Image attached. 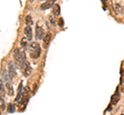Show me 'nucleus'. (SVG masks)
<instances>
[{
  "instance_id": "nucleus-1",
  "label": "nucleus",
  "mask_w": 124,
  "mask_h": 115,
  "mask_svg": "<svg viewBox=\"0 0 124 115\" xmlns=\"http://www.w3.org/2000/svg\"><path fill=\"white\" fill-rule=\"evenodd\" d=\"M15 63H16V66H17L18 68H20V69H23L24 70V67H25V65L27 63V61H26V56H25V53L24 51H20L19 48H17L15 51Z\"/></svg>"
},
{
  "instance_id": "nucleus-2",
  "label": "nucleus",
  "mask_w": 124,
  "mask_h": 115,
  "mask_svg": "<svg viewBox=\"0 0 124 115\" xmlns=\"http://www.w3.org/2000/svg\"><path fill=\"white\" fill-rule=\"evenodd\" d=\"M45 31H44V29L41 28L40 26H36V30H35V38L37 40H39V39H44V37H45Z\"/></svg>"
},
{
  "instance_id": "nucleus-3",
  "label": "nucleus",
  "mask_w": 124,
  "mask_h": 115,
  "mask_svg": "<svg viewBox=\"0 0 124 115\" xmlns=\"http://www.w3.org/2000/svg\"><path fill=\"white\" fill-rule=\"evenodd\" d=\"M29 51H30V53L35 52V51H40V46L38 44V42H35V41L31 42L29 44Z\"/></svg>"
},
{
  "instance_id": "nucleus-4",
  "label": "nucleus",
  "mask_w": 124,
  "mask_h": 115,
  "mask_svg": "<svg viewBox=\"0 0 124 115\" xmlns=\"http://www.w3.org/2000/svg\"><path fill=\"white\" fill-rule=\"evenodd\" d=\"M52 6H54V1L53 0H49V1H46L40 5V9L45 10V9H48L50 7H52Z\"/></svg>"
},
{
  "instance_id": "nucleus-5",
  "label": "nucleus",
  "mask_w": 124,
  "mask_h": 115,
  "mask_svg": "<svg viewBox=\"0 0 124 115\" xmlns=\"http://www.w3.org/2000/svg\"><path fill=\"white\" fill-rule=\"evenodd\" d=\"M51 38H52V35L51 33H46V35L44 37V47H48L50 42H51Z\"/></svg>"
},
{
  "instance_id": "nucleus-6",
  "label": "nucleus",
  "mask_w": 124,
  "mask_h": 115,
  "mask_svg": "<svg viewBox=\"0 0 124 115\" xmlns=\"http://www.w3.org/2000/svg\"><path fill=\"white\" fill-rule=\"evenodd\" d=\"M24 33H25V37H27L28 40L32 39V29H31V27L27 26L25 28V30H24Z\"/></svg>"
},
{
  "instance_id": "nucleus-7",
  "label": "nucleus",
  "mask_w": 124,
  "mask_h": 115,
  "mask_svg": "<svg viewBox=\"0 0 124 115\" xmlns=\"http://www.w3.org/2000/svg\"><path fill=\"white\" fill-rule=\"evenodd\" d=\"M8 70H9V77L10 79H13L15 76H16V71H15V67H14V65H13V62H9L8 63Z\"/></svg>"
},
{
  "instance_id": "nucleus-8",
  "label": "nucleus",
  "mask_w": 124,
  "mask_h": 115,
  "mask_svg": "<svg viewBox=\"0 0 124 115\" xmlns=\"http://www.w3.org/2000/svg\"><path fill=\"white\" fill-rule=\"evenodd\" d=\"M5 89H6L7 94H8L9 96H13L14 95V87H13V85H11L10 81L5 82Z\"/></svg>"
},
{
  "instance_id": "nucleus-9",
  "label": "nucleus",
  "mask_w": 124,
  "mask_h": 115,
  "mask_svg": "<svg viewBox=\"0 0 124 115\" xmlns=\"http://www.w3.org/2000/svg\"><path fill=\"white\" fill-rule=\"evenodd\" d=\"M30 72H31V67H30V65L28 63H26L25 65V67H24V73H25V76H28L30 74Z\"/></svg>"
},
{
  "instance_id": "nucleus-10",
  "label": "nucleus",
  "mask_w": 124,
  "mask_h": 115,
  "mask_svg": "<svg viewBox=\"0 0 124 115\" xmlns=\"http://www.w3.org/2000/svg\"><path fill=\"white\" fill-rule=\"evenodd\" d=\"M60 13V6L58 4H55L53 7V14L54 16H58Z\"/></svg>"
},
{
  "instance_id": "nucleus-11",
  "label": "nucleus",
  "mask_w": 124,
  "mask_h": 115,
  "mask_svg": "<svg viewBox=\"0 0 124 115\" xmlns=\"http://www.w3.org/2000/svg\"><path fill=\"white\" fill-rule=\"evenodd\" d=\"M28 39H27V37H23L22 38V39H21V42H20V43H21V46L22 47H26L27 46V45H28Z\"/></svg>"
},
{
  "instance_id": "nucleus-12",
  "label": "nucleus",
  "mask_w": 124,
  "mask_h": 115,
  "mask_svg": "<svg viewBox=\"0 0 124 115\" xmlns=\"http://www.w3.org/2000/svg\"><path fill=\"white\" fill-rule=\"evenodd\" d=\"M32 18H31L30 16H27L26 17V25L27 26H29V27H31V25H32Z\"/></svg>"
},
{
  "instance_id": "nucleus-13",
  "label": "nucleus",
  "mask_w": 124,
  "mask_h": 115,
  "mask_svg": "<svg viewBox=\"0 0 124 115\" xmlns=\"http://www.w3.org/2000/svg\"><path fill=\"white\" fill-rule=\"evenodd\" d=\"M4 94V85H3V82L2 80L0 79V95Z\"/></svg>"
},
{
  "instance_id": "nucleus-14",
  "label": "nucleus",
  "mask_w": 124,
  "mask_h": 115,
  "mask_svg": "<svg viewBox=\"0 0 124 115\" xmlns=\"http://www.w3.org/2000/svg\"><path fill=\"white\" fill-rule=\"evenodd\" d=\"M122 8H123V10H122V13H124V7H122Z\"/></svg>"
}]
</instances>
